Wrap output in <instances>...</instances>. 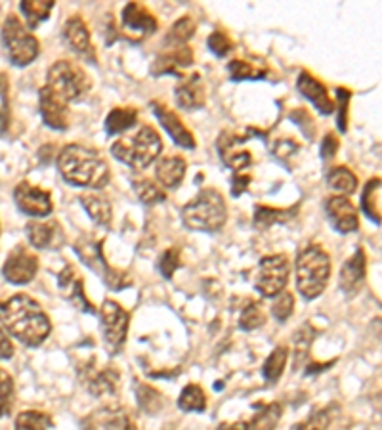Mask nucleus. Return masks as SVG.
<instances>
[{"label": "nucleus", "instance_id": "obj_1", "mask_svg": "<svg viewBox=\"0 0 382 430\" xmlns=\"http://www.w3.org/2000/svg\"><path fill=\"white\" fill-rule=\"evenodd\" d=\"M0 324L8 335L31 348L40 346L52 331V324L39 302L23 293L0 302Z\"/></svg>", "mask_w": 382, "mask_h": 430}, {"label": "nucleus", "instance_id": "obj_2", "mask_svg": "<svg viewBox=\"0 0 382 430\" xmlns=\"http://www.w3.org/2000/svg\"><path fill=\"white\" fill-rule=\"evenodd\" d=\"M58 168L66 182L77 188H92L101 190L106 188L111 172L104 157L90 147L71 144L66 146L58 155Z\"/></svg>", "mask_w": 382, "mask_h": 430}, {"label": "nucleus", "instance_id": "obj_3", "mask_svg": "<svg viewBox=\"0 0 382 430\" xmlns=\"http://www.w3.org/2000/svg\"><path fill=\"white\" fill-rule=\"evenodd\" d=\"M182 220L185 228L195 232H218L228 220V207L222 193L207 188L197 193V197L190 201L182 209Z\"/></svg>", "mask_w": 382, "mask_h": 430}, {"label": "nucleus", "instance_id": "obj_4", "mask_svg": "<svg viewBox=\"0 0 382 430\" xmlns=\"http://www.w3.org/2000/svg\"><path fill=\"white\" fill-rule=\"evenodd\" d=\"M163 152V142L155 128L140 126L130 136H123L111 146V153L125 165L142 171L152 165Z\"/></svg>", "mask_w": 382, "mask_h": 430}, {"label": "nucleus", "instance_id": "obj_5", "mask_svg": "<svg viewBox=\"0 0 382 430\" xmlns=\"http://www.w3.org/2000/svg\"><path fill=\"white\" fill-rule=\"evenodd\" d=\"M331 278V257L319 245L304 247L297 257V287L306 300L325 291Z\"/></svg>", "mask_w": 382, "mask_h": 430}, {"label": "nucleus", "instance_id": "obj_6", "mask_svg": "<svg viewBox=\"0 0 382 430\" xmlns=\"http://www.w3.org/2000/svg\"><path fill=\"white\" fill-rule=\"evenodd\" d=\"M66 102H80L92 88V80L75 61L60 60L48 69V82Z\"/></svg>", "mask_w": 382, "mask_h": 430}, {"label": "nucleus", "instance_id": "obj_7", "mask_svg": "<svg viewBox=\"0 0 382 430\" xmlns=\"http://www.w3.org/2000/svg\"><path fill=\"white\" fill-rule=\"evenodd\" d=\"M2 42L6 47L8 58L13 66L25 67L39 56L40 44L33 33H29L20 18L8 16L2 25Z\"/></svg>", "mask_w": 382, "mask_h": 430}, {"label": "nucleus", "instance_id": "obj_8", "mask_svg": "<svg viewBox=\"0 0 382 430\" xmlns=\"http://www.w3.org/2000/svg\"><path fill=\"white\" fill-rule=\"evenodd\" d=\"M289 260L285 254H271L264 257L254 270L252 285L262 297H277L285 291V285L289 281Z\"/></svg>", "mask_w": 382, "mask_h": 430}, {"label": "nucleus", "instance_id": "obj_9", "mask_svg": "<svg viewBox=\"0 0 382 430\" xmlns=\"http://www.w3.org/2000/svg\"><path fill=\"white\" fill-rule=\"evenodd\" d=\"M99 318H101V333H104L107 350L111 354H117L125 346L130 316L115 300H106L99 312Z\"/></svg>", "mask_w": 382, "mask_h": 430}, {"label": "nucleus", "instance_id": "obj_10", "mask_svg": "<svg viewBox=\"0 0 382 430\" xmlns=\"http://www.w3.org/2000/svg\"><path fill=\"white\" fill-rule=\"evenodd\" d=\"M39 271V258L29 247L16 245L2 266L4 278L13 285L31 283Z\"/></svg>", "mask_w": 382, "mask_h": 430}, {"label": "nucleus", "instance_id": "obj_11", "mask_svg": "<svg viewBox=\"0 0 382 430\" xmlns=\"http://www.w3.org/2000/svg\"><path fill=\"white\" fill-rule=\"evenodd\" d=\"M80 379H82V383L88 388V392L96 398L115 396L117 391H119V371L111 367V365L99 367L96 364V360H92L90 364H86L85 369H80Z\"/></svg>", "mask_w": 382, "mask_h": 430}, {"label": "nucleus", "instance_id": "obj_12", "mask_svg": "<svg viewBox=\"0 0 382 430\" xmlns=\"http://www.w3.org/2000/svg\"><path fill=\"white\" fill-rule=\"evenodd\" d=\"M13 199H16V205L21 212H25L29 216H35V219L48 216L54 211L50 193L40 190L37 185L27 184V182L18 184V188L13 190Z\"/></svg>", "mask_w": 382, "mask_h": 430}, {"label": "nucleus", "instance_id": "obj_13", "mask_svg": "<svg viewBox=\"0 0 382 430\" xmlns=\"http://www.w3.org/2000/svg\"><path fill=\"white\" fill-rule=\"evenodd\" d=\"M39 109H40V117L44 121V125L54 128V130H66L67 125H69V109H67V102L61 98L56 90H52L48 85H44L40 88Z\"/></svg>", "mask_w": 382, "mask_h": 430}, {"label": "nucleus", "instance_id": "obj_14", "mask_svg": "<svg viewBox=\"0 0 382 430\" xmlns=\"http://www.w3.org/2000/svg\"><path fill=\"white\" fill-rule=\"evenodd\" d=\"M123 31L134 40L145 39L157 31V20L145 6L130 2L123 10Z\"/></svg>", "mask_w": 382, "mask_h": 430}, {"label": "nucleus", "instance_id": "obj_15", "mask_svg": "<svg viewBox=\"0 0 382 430\" xmlns=\"http://www.w3.org/2000/svg\"><path fill=\"white\" fill-rule=\"evenodd\" d=\"M325 209L329 214L331 226L338 233H352L359 228V214L348 197H344V195L329 197L325 203Z\"/></svg>", "mask_w": 382, "mask_h": 430}, {"label": "nucleus", "instance_id": "obj_16", "mask_svg": "<svg viewBox=\"0 0 382 430\" xmlns=\"http://www.w3.org/2000/svg\"><path fill=\"white\" fill-rule=\"evenodd\" d=\"M152 109L155 113V117L159 119V123L163 125V128L171 134L174 144H178L184 149H195V136L191 134V130H187V126L182 123V119L172 111L171 107H166L161 102H152Z\"/></svg>", "mask_w": 382, "mask_h": 430}, {"label": "nucleus", "instance_id": "obj_17", "mask_svg": "<svg viewBox=\"0 0 382 430\" xmlns=\"http://www.w3.org/2000/svg\"><path fill=\"white\" fill-rule=\"evenodd\" d=\"M63 39L69 47L73 48V52H77L80 58H85L90 63H96V50H94L92 37L90 31L79 16H73L66 21L63 25Z\"/></svg>", "mask_w": 382, "mask_h": 430}, {"label": "nucleus", "instance_id": "obj_18", "mask_svg": "<svg viewBox=\"0 0 382 430\" xmlns=\"http://www.w3.org/2000/svg\"><path fill=\"white\" fill-rule=\"evenodd\" d=\"M365 276H367V258H365V251L357 249L352 257L346 260L340 268V289H343L348 297H354L356 293L365 283Z\"/></svg>", "mask_w": 382, "mask_h": 430}, {"label": "nucleus", "instance_id": "obj_19", "mask_svg": "<svg viewBox=\"0 0 382 430\" xmlns=\"http://www.w3.org/2000/svg\"><path fill=\"white\" fill-rule=\"evenodd\" d=\"M58 285H60V291L63 293V297H66L73 306H77V308L82 312H90V314L96 312L92 302L86 298L82 278L77 274V270H75L73 266H66V268L60 271Z\"/></svg>", "mask_w": 382, "mask_h": 430}, {"label": "nucleus", "instance_id": "obj_20", "mask_svg": "<svg viewBox=\"0 0 382 430\" xmlns=\"http://www.w3.org/2000/svg\"><path fill=\"white\" fill-rule=\"evenodd\" d=\"M297 88L300 90V94H302L304 98L310 99L312 104L317 107V111L319 113L329 115V113L335 111V104H333V99L329 98L327 88H325L316 77H312L308 71H302V73L298 75Z\"/></svg>", "mask_w": 382, "mask_h": 430}, {"label": "nucleus", "instance_id": "obj_21", "mask_svg": "<svg viewBox=\"0 0 382 430\" xmlns=\"http://www.w3.org/2000/svg\"><path fill=\"white\" fill-rule=\"evenodd\" d=\"M174 96H176V104L182 109H199V107H203L207 94H204V82L201 79V75L195 73L191 77H184L180 80V85L176 86Z\"/></svg>", "mask_w": 382, "mask_h": 430}, {"label": "nucleus", "instance_id": "obj_22", "mask_svg": "<svg viewBox=\"0 0 382 430\" xmlns=\"http://www.w3.org/2000/svg\"><path fill=\"white\" fill-rule=\"evenodd\" d=\"M191 63H193V50L190 47L174 48V50L159 56L157 60L153 61L152 75H155V77H159V75H182V71Z\"/></svg>", "mask_w": 382, "mask_h": 430}, {"label": "nucleus", "instance_id": "obj_23", "mask_svg": "<svg viewBox=\"0 0 382 430\" xmlns=\"http://www.w3.org/2000/svg\"><path fill=\"white\" fill-rule=\"evenodd\" d=\"M241 142H245V140L238 138L233 134H220V138H218V152H220L224 165L238 172L247 168L252 163L251 153L247 149H239Z\"/></svg>", "mask_w": 382, "mask_h": 430}, {"label": "nucleus", "instance_id": "obj_24", "mask_svg": "<svg viewBox=\"0 0 382 430\" xmlns=\"http://www.w3.org/2000/svg\"><path fill=\"white\" fill-rule=\"evenodd\" d=\"M185 176V161L178 155H168L159 161L155 166V178L159 185H163L166 190H174L182 184Z\"/></svg>", "mask_w": 382, "mask_h": 430}, {"label": "nucleus", "instance_id": "obj_25", "mask_svg": "<svg viewBox=\"0 0 382 430\" xmlns=\"http://www.w3.org/2000/svg\"><path fill=\"white\" fill-rule=\"evenodd\" d=\"M27 238L37 249H56L61 243L60 226L56 222H29Z\"/></svg>", "mask_w": 382, "mask_h": 430}, {"label": "nucleus", "instance_id": "obj_26", "mask_svg": "<svg viewBox=\"0 0 382 430\" xmlns=\"http://www.w3.org/2000/svg\"><path fill=\"white\" fill-rule=\"evenodd\" d=\"M75 251L82 258V262H85L88 268H92L96 274H101V278H106L109 270H111V266L107 264L106 258L101 254V245L96 243V241L80 239V241L75 243Z\"/></svg>", "mask_w": 382, "mask_h": 430}, {"label": "nucleus", "instance_id": "obj_27", "mask_svg": "<svg viewBox=\"0 0 382 430\" xmlns=\"http://www.w3.org/2000/svg\"><path fill=\"white\" fill-rule=\"evenodd\" d=\"M80 203L85 207V211L88 212V216L96 222L98 226H109L113 219V209L109 199L98 193H86L80 197Z\"/></svg>", "mask_w": 382, "mask_h": 430}, {"label": "nucleus", "instance_id": "obj_28", "mask_svg": "<svg viewBox=\"0 0 382 430\" xmlns=\"http://www.w3.org/2000/svg\"><path fill=\"white\" fill-rule=\"evenodd\" d=\"M298 207H290V209H271V207H257L254 211V228L257 230H268L273 224H285L297 216Z\"/></svg>", "mask_w": 382, "mask_h": 430}, {"label": "nucleus", "instance_id": "obj_29", "mask_svg": "<svg viewBox=\"0 0 382 430\" xmlns=\"http://www.w3.org/2000/svg\"><path fill=\"white\" fill-rule=\"evenodd\" d=\"M99 423L106 430H138L132 413L125 407H106L101 411Z\"/></svg>", "mask_w": 382, "mask_h": 430}, {"label": "nucleus", "instance_id": "obj_30", "mask_svg": "<svg viewBox=\"0 0 382 430\" xmlns=\"http://www.w3.org/2000/svg\"><path fill=\"white\" fill-rule=\"evenodd\" d=\"M327 184L331 190H335L340 195H352L357 190V178L354 172L346 166H335L327 174Z\"/></svg>", "mask_w": 382, "mask_h": 430}, {"label": "nucleus", "instance_id": "obj_31", "mask_svg": "<svg viewBox=\"0 0 382 430\" xmlns=\"http://www.w3.org/2000/svg\"><path fill=\"white\" fill-rule=\"evenodd\" d=\"M54 4L56 2H52V0H25V2L20 4V10L23 13V18H25L27 25L35 29L50 16V12L54 10Z\"/></svg>", "mask_w": 382, "mask_h": 430}, {"label": "nucleus", "instance_id": "obj_32", "mask_svg": "<svg viewBox=\"0 0 382 430\" xmlns=\"http://www.w3.org/2000/svg\"><path fill=\"white\" fill-rule=\"evenodd\" d=\"M138 121V111L134 107H115L106 119V130L109 134L125 133Z\"/></svg>", "mask_w": 382, "mask_h": 430}, {"label": "nucleus", "instance_id": "obj_33", "mask_svg": "<svg viewBox=\"0 0 382 430\" xmlns=\"http://www.w3.org/2000/svg\"><path fill=\"white\" fill-rule=\"evenodd\" d=\"M193 35H195V21L191 20L190 16H184V18H180V20L171 27V31H168L165 39V44L171 48V50L187 47V40H190Z\"/></svg>", "mask_w": 382, "mask_h": 430}, {"label": "nucleus", "instance_id": "obj_34", "mask_svg": "<svg viewBox=\"0 0 382 430\" xmlns=\"http://www.w3.org/2000/svg\"><path fill=\"white\" fill-rule=\"evenodd\" d=\"M136 400L147 415H157L163 410V394L149 384L136 383Z\"/></svg>", "mask_w": 382, "mask_h": 430}, {"label": "nucleus", "instance_id": "obj_35", "mask_svg": "<svg viewBox=\"0 0 382 430\" xmlns=\"http://www.w3.org/2000/svg\"><path fill=\"white\" fill-rule=\"evenodd\" d=\"M287 357H289V348H287V346H277L276 350L268 356V360L264 362V379L270 381V383H276L277 379L283 375L285 365H287Z\"/></svg>", "mask_w": 382, "mask_h": 430}, {"label": "nucleus", "instance_id": "obj_36", "mask_svg": "<svg viewBox=\"0 0 382 430\" xmlns=\"http://www.w3.org/2000/svg\"><path fill=\"white\" fill-rule=\"evenodd\" d=\"M279 417H281V405H264L262 410L247 423V430H273L279 423Z\"/></svg>", "mask_w": 382, "mask_h": 430}, {"label": "nucleus", "instance_id": "obj_37", "mask_svg": "<svg viewBox=\"0 0 382 430\" xmlns=\"http://www.w3.org/2000/svg\"><path fill=\"white\" fill-rule=\"evenodd\" d=\"M134 192L140 197V201L144 205H157V203H163L165 201V192L159 184H155L153 180L149 178H140L134 180Z\"/></svg>", "mask_w": 382, "mask_h": 430}, {"label": "nucleus", "instance_id": "obj_38", "mask_svg": "<svg viewBox=\"0 0 382 430\" xmlns=\"http://www.w3.org/2000/svg\"><path fill=\"white\" fill-rule=\"evenodd\" d=\"M178 407L182 411H204L207 410V396L199 384H187L178 398Z\"/></svg>", "mask_w": 382, "mask_h": 430}, {"label": "nucleus", "instance_id": "obj_39", "mask_svg": "<svg viewBox=\"0 0 382 430\" xmlns=\"http://www.w3.org/2000/svg\"><path fill=\"white\" fill-rule=\"evenodd\" d=\"M52 424L50 415L40 411H23L16 419V430H48Z\"/></svg>", "mask_w": 382, "mask_h": 430}, {"label": "nucleus", "instance_id": "obj_40", "mask_svg": "<svg viewBox=\"0 0 382 430\" xmlns=\"http://www.w3.org/2000/svg\"><path fill=\"white\" fill-rule=\"evenodd\" d=\"M228 71H230V75L235 80L262 79V77H266V73H268V69H266V67H258V66H254V63H251V61H245V60L230 61Z\"/></svg>", "mask_w": 382, "mask_h": 430}, {"label": "nucleus", "instance_id": "obj_41", "mask_svg": "<svg viewBox=\"0 0 382 430\" xmlns=\"http://www.w3.org/2000/svg\"><path fill=\"white\" fill-rule=\"evenodd\" d=\"M266 321V312H264L260 302H251L247 305L241 312V318H239V327L243 331H254L258 327H262Z\"/></svg>", "mask_w": 382, "mask_h": 430}, {"label": "nucleus", "instance_id": "obj_42", "mask_svg": "<svg viewBox=\"0 0 382 430\" xmlns=\"http://www.w3.org/2000/svg\"><path fill=\"white\" fill-rule=\"evenodd\" d=\"M314 335L316 331L312 329L310 325H304L302 329H298L297 335H295V365H302L308 352H310V346L314 343Z\"/></svg>", "mask_w": 382, "mask_h": 430}, {"label": "nucleus", "instance_id": "obj_43", "mask_svg": "<svg viewBox=\"0 0 382 430\" xmlns=\"http://www.w3.org/2000/svg\"><path fill=\"white\" fill-rule=\"evenodd\" d=\"M382 184V180L378 178H373L367 182V185H365V190H363L362 193V211L369 216L373 222H376V224H381L382 219H381V212L376 211V205H375V199H373V192H375L376 188Z\"/></svg>", "mask_w": 382, "mask_h": 430}, {"label": "nucleus", "instance_id": "obj_44", "mask_svg": "<svg viewBox=\"0 0 382 430\" xmlns=\"http://www.w3.org/2000/svg\"><path fill=\"white\" fill-rule=\"evenodd\" d=\"M292 308H295V297H292V293H279L276 300H273V305H271V316H273L277 321H287V319L292 316Z\"/></svg>", "mask_w": 382, "mask_h": 430}, {"label": "nucleus", "instance_id": "obj_45", "mask_svg": "<svg viewBox=\"0 0 382 430\" xmlns=\"http://www.w3.org/2000/svg\"><path fill=\"white\" fill-rule=\"evenodd\" d=\"M331 421H333V411L325 407V410L314 411L310 417L304 419L302 423H298L295 430H327Z\"/></svg>", "mask_w": 382, "mask_h": 430}, {"label": "nucleus", "instance_id": "obj_46", "mask_svg": "<svg viewBox=\"0 0 382 430\" xmlns=\"http://www.w3.org/2000/svg\"><path fill=\"white\" fill-rule=\"evenodd\" d=\"M13 400V379L12 375L0 367V417H4Z\"/></svg>", "mask_w": 382, "mask_h": 430}, {"label": "nucleus", "instance_id": "obj_47", "mask_svg": "<svg viewBox=\"0 0 382 430\" xmlns=\"http://www.w3.org/2000/svg\"><path fill=\"white\" fill-rule=\"evenodd\" d=\"M180 268V251L176 249V247H171V249H166L163 254H161V258H159V271L163 274V278L165 279H172V276H174V271Z\"/></svg>", "mask_w": 382, "mask_h": 430}, {"label": "nucleus", "instance_id": "obj_48", "mask_svg": "<svg viewBox=\"0 0 382 430\" xmlns=\"http://www.w3.org/2000/svg\"><path fill=\"white\" fill-rule=\"evenodd\" d=\"M209 48H211L212 54H216V56H228V54L231 52V48H233V42H231V39L228 37L226 33H222V31H214V33L209 37Z\"/></svg>", "mask_w": 382, "mask_h": 430}, {"label": "nucleus", "instance_id": "obj_49", "mask_svg": "<svg viewBox=\"0 0 382 430\" xmlns=\"http://www.w3.org/2000/svg\"><path fill=\"white\" fill-rule=\"evenodd\" d=\"M336 98H338V128H340V133H346V130H348V102H350L348 88H336Z\"/></svg>", "mask_w": 382, "mask_h": 430}, {"label": "nucleus", "instance_id": "obj_50", "mask_svg": "<svg viewBox=\"0 0 382 430\" xmlns=\"http://www.w3.org/2000/svg\"><path fill=\"white\" fill-rule=\"evenodd\" d=\"M338 138H336L335 134H327L325 138H323V144H321V157L325 161L327 159H333L336 155V152H338Z\"/></svg>", "mask_w": 382, "mask_h": 430}, {"label": "nucleus", "instance_id": "obj_51", "mask_svg": "<svg viewBox=\"0 0 382 430\" xmlns=\"http://www.w3.org/2000/svg\"><path fill=\"white\" fill-rule=\"evenodd\" d=\"M13 344L4 327H0V360H12Z\"/></svg>", "mask_w": 382, "mask_h": 430}, {"label": "nucleus", "instance_id": "obj_52", "mask_svg": "<svg viewBox=\"0 0 382 430\" xmlns=\"http://www.w3.org/2000/svg\"><path fill=\"white\" fill-rule=\"evenodd\" d=\"M249 182H251V176L249 174H239L233 178V188H231V193L233 195H241V193L247 190V185H249Z\"/></svg>", "mask_w": 382, "mask_h": 430}, {"label": "nucleus", "instance_id": "obj_53", "mask_svg": "<svg viewBox=\"0 0 382 430\" xmlns=\"http://www.w3.org/2000/svg\"><path fill=\"white\" fill-rule=\"evenodd\" d=\"M333 364H335V362H329V364H310L308 365V371H306V373H308V375H312V373H319V371H323V369H329Z\"/></svg>", "mask_w": 382, "mask_h": 430}, {"label": "nucleus", "instance_id": "obj_54", "mask_svg": "<svg viewBox=\"0 0 382 430\" xmlns=\"http://www.w3.org/2000/svg\"><path fill=\"white\" fill-rule=\"evenodd\" d=\"M216 430H247V423H224Z\"/></svg>", "mask_w": 382, "mask_h": 430}]
</instances>
